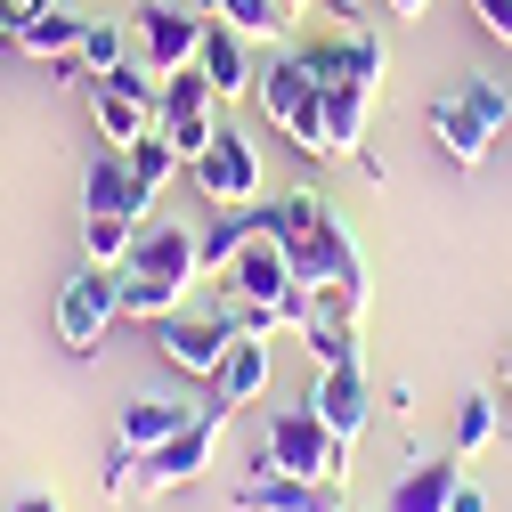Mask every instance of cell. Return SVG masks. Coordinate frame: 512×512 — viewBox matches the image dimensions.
<instances>
[{
    "label": "cell",
    "instance_id": "obj_14",
    "mask_svg": "<svg viewBox=\"0 0 512 512\" xmlns=\"http://www.w3.org/2000/svg\"><path fill=\"white\" fill-rule=\"evenodd\" d=\"M236 512H342V488L293 480V472H261V480H236Z\"/></svg>",
    "mask_w": 512,
    "mask_h": 512
},
{
    "label": "cell",
    "instance_id": "obj_33",
    "mask_svg": "<svg viewBox=\"0 0 512 512\" xmlns=\"http://www.w3.org/2000/svg\"><path fill=\"white\" fill-rule=\"evenodd\" d=\"M301 9H317V0H285V17H301Z\"/></svg>",
    "mask_w": 512,
    "mask_h": 512
},
{
    "label": "cell",
    "instance_id": "obj_26",
    "mask_svg": "<svg viewBox=\"0 0 512 512\" xmlns=\"http://www.w3.org/2000/svg\"><path fill=\"white\" fill-rule=\"evenodd\" d=\"M220 17H228L244 41H285V25H293V17H285V0H228Z\"/></svg>",
    "mask_w": 512,
    "mask_h": 512
},
{
    "label": "cell",
    "instance_id": "obj_27",
    "mask_svg": "<svg viewBox=\"0 0 512 512\" xmlns=\"http://www.w3.org/2000/svg\"><path fill=\"white\" fill-rule=\"evenodd\" d=\"M472 25L496 33V41H512V0H472Z\"/></svg>",
    "mask_w": 512,
    "mask_h": 512
},
{
    "label": "cell",
    "instance_id": "obj_34",
    "mask_svg": "<svg viewBox=\"0 0 512 512\" xmlns=\"http://www.w3.org/2000/svg\"><path fill=\"white\" fill-rule=\"evenodd\" d=\"M504 407H512V358H504Z\"/></svg>",
    "mask_w": 512,
    "mask_h": 512
},
{
    "label": "cell",
    "instance_id": "obj_25",
    "mask_svg": "<svg viewBox=\"0 0 512 512\" xmlns=\"http://www.w3.org/2000/svg\"><path fill=\"white\" fill-rule=\"evenodd\" d=\"M74 66H82V74H114V66H131V41H122V25L90 17V25H82V49H74Z\"/></svg>",
    "mask_w": 512,
    "mask_h": 512
},
{
    "label": "cell",
    "instance_id": "obj_24",
    "mask_svg": "<svg viewBox=\"0 0 512 512\" xmlns=\"http://www.w3.org/2000/svg\"><path fill=\"white\" fill-rule=\"evenodd\" d=\"M496 439H504L496 391H464V399H456V456H480V447H496Z\"/></svg>",
    "mask_w": 512,
    "mask_h": 512
},
{
    "label": "cell",
    "instance_id": "obj_20",
    "mask_svg": "<svg viewBox=\"0 0 512 512\" xmlns=\"http://www.w3.org/2000/svg\"><path fill=\"white\" fill-rule=\"evenodd\" d=\"M366 122H374V90H326V163L366 147Z\"/></svg>",
    "mask_w": 512,
    "mask_h": 512
},
{
    "label": "cell",
    "instance_id": "obj_15",
    "mask_svg": "<svg viewBox=\"0 0 512 512\" xmlns=\"http://www.w3.org/2000/svg\"><path fill=\"white\" fill-rule=\"evenodd\" d=\"M464 488V456H431V464H407L382 496V512H447Z\"/></svg>",
    "mask_w": 512,
    "mask_h": 512
},
{
    "label": "cell",
    "instance_id": "obj_16",
    "mask_svg": "<svg viewBox=\"0 0 512 512\" xmlns=\"http://www.w3.org/2000/svg\"><path fill=\"white\" fill-rule=\"evenodd\" d=\"M196 66H204V82H212L220 98H244L252 82H261V66H252V41H244L228 17L204 25V57H196Z\"/></svg>",
    "mask_w": 512,
    "mask_h": 512
},
{
    "label": "cell",
    "instance_id": "obj_6",
    "mask_svg": "<svg viewBox=\"0 0 512 512\" xmlns=\"http://www.w3.org/2000/svg\"><path fill=\"white\" fill-rule=\"evenodd\" d=\"M293 57L317 74V90H374V98H382V66H391L366 25H334L317 41H293Z\"/></svg>",
    "mask_w": 512,
    "mask_h": 512
},
{
    "label": "cell",
    "instance_id": "obj_29",
    "mask_svg": "<svg viewBox=\"0 0 512 512\" xmlns=\"http://www.w3.org/2000/svg\"><path fill=\"white\" fill-rule=\"evenodd\" d=\"M382 9H391L399 25H415V17H431V0H382Z\"/></svg>",
    "mask_w": 512,
    "mask_h": 512
},
{
    "label": "cell",
    "instance_id": "obj_21",
    "mask_svg": "<svg viewBox=\"0 0 512 512\" xmlns=\"http://www.w3.org/2000/svg\"><path fill=\"white\" fill-rule=\"evenodd\" d=\"M326 220H334V212H326V196H309V187H293V196H269V204H261V228H269L285 252H293L301 236H317Z\"/></svg>",
    "mask_w": 512,
    "mask_h": 512
},
{
    "label": "cell",
    "instance_id": "obj_8",
    "mask_svg": "<svg viewBox=\"0 0 512 512\" xmlns=\"http://www.w3.org/2000/svg\"><path fill=\"white\" fill-rule=\"evenodd\" d=\"M187 179L204 187V204L228 212V204H261V147H252L236 122H220V139L187 163Z\"/></svg>",
    "mask_w": 512,
    "mask_h": 512
},
{
    "label": "cell",
    "instance_id": "obj_7",
    "mask_svg": "<svg viewBox=\"0 0 512 512\" xmlns=\"http://www.w3.org/2000/svg\"><path fill=\"white\" fill-rule=\"evenodd\" d=\"M122 317V269H106V261H90L66 293H57V342H66L74 358H90L98 342H106V326Z\"/></svg>",
    "mask_w": 512,
    "mask_h": 512
},
{
    "label": "cell",
    "instance_id": "obj_23",
    "mask_svg": "<svg viewBox=\"0 0 512 512\" xmlns=\"http://www.w3.org/2000/svg\"><path fill=\"white\" fill-rule=\"evenodd\" d=\"M122 163H131V179H139V196H147V204H155L163 187H171V179L187 171V163H179V147H171L163 131H147L139 147H122Z\"/></svg>",
    "mask_w": 512,
    "mask_h": 512
},
{
    "label": "cell",
    "instance_id": "obj_9",
    "mask_svg": "<svg viewBox=\"0 0 512 512\" xmlns=\"http://www.w3.org/2000/svg\"><path fill=\"white\" fill-rule=\"evenodd\" d=\"M147 334H155V358H163V366L196 374V382H212L220 358H228V342H236V326H228L220 309H212V317H179V309H171V317H155Z\"/></svg>",
    "mask_w": 512,
    "mask_h": 512
},
{
    "label": "cell",
    "instance_id": "obj_32",
    "mask_svg": "<svg viewBox=\"0 0 512 512\" xmlns=\"http://www.w3.org/2000/svg\"><path fill=\"white\" fill-rule=\"evenodd\" d=\"M187 9H196V17H220V9H228V0H187Z\"/></svg>",
    "mask_w": 512,
    "mask_h": 512
},
{
    "label": "cell",
    "instance_id": "obj_4",
    "mask_svg": "<svg viewBox=\"0 0 512 512\" xmlns=\"http://www.w3.org/2000/svg\"><path fill=\"white\" fill-rule=\"evenodd\" d=\"M252 98H261V114L277 122V131H285L301 155H317V163H326V90H317V74L301 66L293 49L277 57L261 82H252Z\"/></svg>",
    "mask_w": 512,
    "mask_h": 512
},
{
    "label": "cell",
    "instance_id": "obj_31",
    "mask_svg": "<svg viewBox=\"0 0 512 512\" xmlns=\"http://www.w3.org/2000/svg\"><path fill=\"white\" fill-rule=\"evenodd\" d=\"M17 512H57V496L41 488V496H17Z\"/></svg>",
    "mask_w": 512,
    "mask_h": 512
},
{
    "label": "cell",
    "instance_id": "obj_30",
    "mask_svg": "<svg viewBox=\"0 0 512 512\" xmlns=\"http://www.w3.org/2000/svg\"><path fill=\"white\" fill-rule=\"evenodd\" d=\"M447 512H488V496H480V488L464 480V488H456V504H447Z\"/></svg>",
    "mask_w": 512,
    "mask_h": 512
},
{
    "label": "cell",
    "instance_id": "obj_1",
    "mask_svg": "<svg viewBox=\"0 0 512 512\" xmlns=\"http://www.w3.org/2000/svg\"><path fill=\"white\" fill-rule=\"evenodd\" d=\"M204 277V228L187 220H147L131 261H122V317H139V326H155V317H171L187 301V285Z\"/></svg>",
    "mask_w": 512,
    "mask_h": 512
},
{
    "label": "cell",
    "instance_id": "obj_17",
    "mask_svg": "<svg viewBox=\"0 0 512 512\" xmlns=\"http://www.w3.org/2000/svg\"><path fill=\"white\" fill-rule=\"evenodd\" d=\"M187 415H196V407H179V399H131L114 415V456H155Z\"/></svg>",
    "mask_w": 512,
    "mask_h": 512
},
{
    "label": "cell",
    "instance_id": "obj_3",
    "mask_svg": "<svg viewBox=\"0 0 512 512\" xmlns=\"http://www.w3.org/2000/svg\"><path fill=\"white\" fill-rule=\"evenodd\" d=\"M261 439H269L277 472H293V480H326V488H342V480H350V439H342V431H326V415H317L309 399H301V407H277Z\"/></svg>",
    "mask_w": 512,
    "mask_h": 512
},
{
    "label": "cell",
    "instance_id": "obj_19",
    "mask_svg": "<svg viewBox=\"0 0 512 512\" xmlns=\"http://www.w3.org/2000/svg\"><path fill=\"white\" fill-rule=\"evenodd\" d=\"M82 9H66V0H57V9H41V17H25V33H17V49L25 57H41V66H66V57L82 49Z\"/></svg>",
    "mask_w": 512,
    "mask_h": 512
},
{
    "label": "cell",
    "instance_id": "obj_5",
    "mask_svg": "<svg viewBox=\"0 0 512 512\" xmlns=\"http://www.w3.org/2000/svg\"><path fill=\"white\" fill-rule=\"evenodd\" d=\"M220 431H228V407H196L155 456H139V496H163V488H187V480H204L212 456H220Z\"/></svg>",
    "mask_w": 512,
    "mask_h": 512
},
{
    "label": "cell",
    "instance_id": "obj_28",
    "mask_svg": "<svg viewBox=\"0 0 512 512\" xmlns=\"http://www.w3.org/2000/svg\"><path fill=\"white\" fill-rule=\"evenodd\" d=\"M17 33H25V9H17V0H0V49H17Z\"/></svg>",
    "mask_w": 512,
    "mask_h": 512
},
{
    "label": "cell",
    "instance_id": "obj_10",
    "mask_svg": "<svg viewBox=\"0 0 512 512\" xmlns=\"http://www.w3.org/2000/svg\"><path fill=\"white\" fill-rule=\"evenodd\" d=\"M204 25H212V17H196V9L147 0V9H139V66H155L163 82H171V74H187V66L204 57Z\"/></svg>",
    "mask_w": 512,
    "mask_h": 512
},
{
    "label": "cell",
    "instance_id": "obj_2",
    "mask_svg": "<svg viewBox=\"0 0 512 512\" xmlns=\"http://www.w3.org/2000/svg\"><path fill=\"white\" fill-rule=\"evenodd\" d=\"M504 114H512V90L504 82H464V90L431 98V139L447 147L456 171H480L488 147H496V131H504Z\"/></svg>",
    "mask_w": 512,
    "mask_h": 512
},
{
    "label": "cell",
    "instance_id": "obj_11",
    "mask_svg": "<svg viewBox=\"0 0 512 512\" xmlns=\"http://www.w3.org/2000/svg\"><path fill=\"white\" fill-rule=\"evenodd\" d=\"M220 293H228V301H244V309H269V317H277V301L293 293V252H285V244L261 228V236H252V244L236 252V261H228Z\"/></svg>",
    "mask_w": 512,
    "mask_h": 512
},
{
    "label": "cell",
    "instance_id": "obj_18",
    "mask_svg": "<svg viewBox=\"0 0 512 512\" xmlns=\"http://www.w3.org/2000/svg\"><path fill=\"white\" fill-rule=\"evenodd\" d=\"M212 391H220V407H252L261 399L269 391V334H236L220 374H212Z\"/></svg>",
    "mask_w": 512,
    "mask_h": 512
},
{
    "label": "cell",
    "instance_id": "obj_22",
    "mask_svg": "<svg viewBox=\"0 0 512 512\" xmlns=\"http://www.w3.org/2000/svg\"><path fill=\"white\" fill-rule=\"evenodd\" d=\"M261 236V204H228L212 228H204V277H228V261Z\"/></svg>",
    "mask_w": 512,
    "mask_h": 512
},
{
    "label": "cell",
    "instance_id": "obj_13",
    "mask_svg": "<svg viewBox=\"0 0 512 512\" xmlns=\"http://www.w3.org/2000/svg\"><path fill=\"white\" fill-rule=\"evenodd\" d=\"M147 196H139V179H131V163H122V147H106L98 163H90V187H82V220H122V228H147Z\"/></svg>",
    "mask_w": 512,
    "mask_h": 512
},
{
    "label": "cell",
    "instance_id": "obj_12",
    "mask_svg": "<svg viewBox=\"0 0 512 512\" xmlns=\"http://www.w3.org/2000/svg\"><path fill=\"white\" fill-rule=\"evenodd\" d=\"M309 407L326 415V431H342L350 447L366 439V423H374V382H366V366L358 358H342V366H317V391H309Z\"/></svg>",
    "mask_w": 512,
    "mask_h": 512
}]
</instances>
